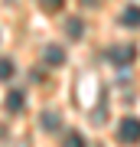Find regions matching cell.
I'll return each instance as SVG.
<instances>
[{"label": "cell", "instance_id": "obj_5", "mask_svg": "<svg viewBox=\"0 0 140 147\" xmlns=\"http://www.w3.org/2000/svg\"><path fill=\"white\" fill-rule=\"evenodd\" d=\"M65 33H68L72 39H82V33H85V23H82V20H68V23H65Z\"/></svg>", "mask_w": 140, "mask_h": 147}, {"label": "cell", "instance_id": "obj_10", "mask_svg": "<svg viewBox=\"0 0 140 147\" xmlns=\"http://www.w3.org/2000/svg\"><path fill=\"white\" fill-rule=\"evenodd\" d=\"M13 75V62L10 59H0V79H10Z\"/></svg>", "mask_w": 140, "mask_h": 147}, {"label": "cell", "instance_id": "obj_1", "mask_svg": "<svg viewBox=\"0 0 140 147\" xmlns=\"http://www.w3.org/2000/svg\"><path fill=\"white\" fill-rule=\"evenodd\" d=\"M117 141L121 144H137L140 141V121L137 118H124L117 124Z\"/></svg>", "mask_w": 140, "mask_h": 147}, {"label": "cell", "instance_id": "obj_9", "mask_svg": "<svg viewBox=\"0 0 140 147\" xmlns=\"http://www.w3.org/2000/svg\"><path fill=\"white\" fill-rule=\"evenodd\" d=\"M65 147H85V137H82V134H75V131H72V134H65Z\"/></svg>", "mask_w": 140, "mask_h": 147}, {"label": "cell", "instance_id": "obj_12", "mask_svg": "<svg viewBox=\"0 0 140 147\" xmlns=\"http://www.w3.org/2000/svg\"><path fill=\"white\" fill-rule=\"evenodd\" d=\"M0 137H3V127H0Z\"/></svg>", "mask_w": 140, "mask_h": 147}, {"label": "cell", "instance_id": "obj_11", "mask_svg": "<svg viewBox=\"0 0 140 147\" xmlns=\"http://www.w3.org/2000/svg\"><path fill=\"white\" fill-rule=\"evenodd\" d=\"M82 3H85V7H98L101 0H82Z\"/></svg>", "mask_w": 140, "mask_h": 147}, {"label": "cell", "instance_id": "obj_3", "mask_svg": "<svg viewBox=\"0 0 140 147\" xmlns=\"http://www.w3.org/2000/svg\"><path fill=\"white\" fill-rule=\"evenodd\" d=\"M121 23H124V26H140V7L137 3H130V7H124V13H121Z\"/></svg>", "mask_w": 140, "mask_h": 147}, {"label": "cell", "instance_id": "obj_7", "mask_svg": "<svg viewBox=\"0 0 140 147\" xmlns=\"http://www.w3.org/2000/svg\"><path fill=\"white\" fill-rule=\"evenodd\" d=\"M42 127H49V131H56V127H62V118H59L56 111H46V115H42Z\"/></svg>", "mask_w": 140, "mask_h": 147}, {"label": "cell", "instance_id": "obj_8", "mask_svg": "<svg viewBox=\"0 0 140 147\" xmlns=\"http://www.w3.org/2000/svg\"><path fill=\"white\" fill-rule=\"evenodd\" d=\"M62 3H65V0H39V7H42L46 13H59V10H62Z\"/></svg>", "mask_w": 140, "mask_h": 147}, {"label": "cell", "instance_id": "obj_4", "mask_svg": "<svg viewBox=\"0 0 140 147\" xmlns=\"http://www.w3.org/2000/svg\"><path fill=\"white\" fill-rule=\"evenodd\" d=\"M42 53H46L42 59H46L49 65H62V62H65V53H62V49H59V46H46V49H42Z\"/></svg>", "mask_w": 140, "mask_h": 147}, {"label": "cell", "instance_id": "obj_6", "mask_svg": "<svg viewBox=\"0 0 140 147\" xmlns=\"http://www.w3.org/2000/svg\"><path fill=\"white\" fill-rule=\"evenodd\" d=\"M7 108H10L13 115L23 111V92H10V95H7Z\"/></svg>", "mask_w": 140, "mask_h": 147}, {"label": "cell", "instance_id": "obj_2", "mask_svg": "<svg viewBox=\"0 0 140 147\" xmlns=\"http://www.w3.org/2000/svg\"><path fill=\"white\" fill-rule=\"evenodd\" d=\"M108 59H111L114 65H130V62L137 59V49H134V46H111V49H108Z\"/></svg>", "mask_w": 140, "mask_h": 147}]
</instances>
